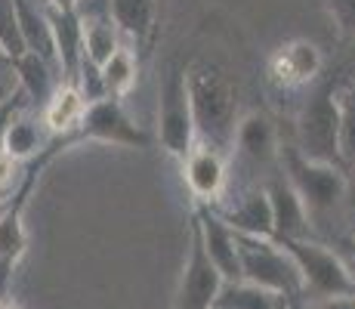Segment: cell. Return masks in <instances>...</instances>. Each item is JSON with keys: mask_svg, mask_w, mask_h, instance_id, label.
Returning <instances> with one entry per match:
<instances>
[{"mask_svg": "<svg viewBox=\"0 0 355 309\" xmlns=\"http://www.w3.org/2000/svg\"><path fill=\"white\" fill-rule=\"evenodd\" d=\"M324 68L327 62L322 47L306 37H293L272 50L269 62H266V78L275 90H303L312 81L322 78Z\"/></svg>", "mask_w": 355, "mask_h": 309, "instance_id": "9c48e42d", "label": "cell"}, {"mask_svg": "<svg viewBox=\"0 0 355 309\" xmlns=\"http://www.w3.org/2000/svg\"><path fill=\"white\" fill-rule=\"evenodd\" d=\"M220 287H223V276L207 260V253H204L195 217H189V257H186V266H182L176 309H210Z\"/></svg>", "mask_w": 355, "mask_h": 309, "instance_id": "8fae6325", "label": "cell"}, {"mask_svg": "<svg viewBox=\"0 0 355 309\" xmlns=\"http://www.w3.org/2000/svg\"><path fill=\"white\" fill-rule=\"evenodd\" d=\"M284 309H315L309 303V300H303V297H288L284 300Z\"/></svg>", "mask_w": 355, "mask_h": 309, "instance_id": "4dcf8cb0", "label": "cell"}, {"mask_svg": "<svg viewBox=\"0 0 355 309\" xmlns=\"http://www.w3.org/2000/svg\"><path fill=\"white\" fill-rule=\"evenodd\" d=\"M232 149L250 167H263V170H275L278 167V149H282V133H278L275 121L266 112L241 115L232 133Z\"/></svg>", "mask_w": 355, "mask_h": 309, "instance_id": "7c38bea8", "label": "cell"}, {"mask_svg": "<svg viewBox=\"0 0 355 309\" xmlns=\"http://www.w3.org/2000/svg\"><path fill=\"white\" fill-rule=\"evenodd\" d=\"M346 263H349V276H352V291H355V263H352V260H346Z\"/></svg>", "mask_w": 355, "mask_h": 309, "instance_id": "e575fe53", "label": "cell"}, {"mask_svg": "<svg viewBox=\"0 0 355 309\" xmlns=\"http://www.w3.org/2000/svg\"><path fill=\"white\" fill-rule=\"evenodd\" d=\"M40 3H44V0H40Z\"/></svg>", "mask_w": 355, "mask_h": 309, "instance_id": "f35d334b", "label": "cell"}, {"mask_svg": "<svg viewBox=\"0 0 355 309\" xmlns=\"http://www.w3.org/2000/svg\"><path fill=\"white\" fill-rule=\"evenodd\" d=\"M19 78H16V68H12V62L0 53V106L3 102H10L12 96H19Z\"/></svg>", "mask_w": 355, "mask_h": 309, "instance_id": "484cf974", "label": "cell"}, {"mask_svg": "<svg viewBox=\"0 0 355 309\" xmlns=\"http://www.w3.org/2000/svg\"><path fill=\"white\" fill-rule=\"evenodd\" d=\"M84 25V59H90L93 65H102L121 44V31L114 28V22L108 19V12H96V16H80Z\"/></svg>", "mask_w": 355, "mask_h": 309, "instance_id": "44dd1931", "label": "cell"}, {"mask_svg": "<svg viewBox=\"0 0 355 309\" xmlns=\"http://www.w3.org/2000/svg\"><path fill=\"white\" fill-rule=\"evenodd\" d=\"M44 3L59 6V10H74V6H78V0H44Z\"/></svg>", "mask_w": 355, "mask_h": 309, "instance_id": "d6a6232c", "label": "cell"}, {"mask_svg": "<svg viewBox=\"0 0 355 309\" xmlns=\"http://www.w3.org/2000/svg\"><path fill=\"white\" fill-rule=\"evenodd\" d=\"M266 198H269L272 208V238L282 242V238H312V226L309 214H306L300 195L293 192V185L284 180L282 170H272L263 180Z\"/></svg>", "mask_w": 355, "mask_h": 309, "instance_id": "4fadbf2b", "label": "cell"}, {"mask_svg": "<svg viewBox=\"0 0 355 309\" xmlns=\"http://www.w3.org/2000/svg\"><path fill=\"white\" fill-rule=\"evenodd\" d=\"M324 3H327V10H331L340 34H343L346 40H352L355 37V0H324Z\"/></svg>", "mask_w": 355, "mask_h": 309, "instance_id": "d4e9b609", "label": "cell"}, {"mask_svg": "<svg viewBox=\"0 0 355 309\" xmlns=\"http://www.w3.org/2000/svg\"><path fill=\"white\" fill-rule=\"evenodd\" d=\"M346 238H355V195L349 204V217H346Z\"/></svg>", "mask_w": 355, "mask_h": 309, "instance_id": "1f68e13d", "label": "cell"}, {"mask_svg": "<svg viewBox=\"0 0 355 309\" xmlns=\"http://www.w3.org/2000/svg\"><path fill=\"white\" fill-rule=\"evenodd\" d=\"M3 208H6V204H0V214H3Z\"/></svg>", "mask_w": 355, "mask_h": 309, "instance_id": "74e56055", "label": "cell"}, {"mask_svg": "<svg viewBox=\"0 0 355 309\" xmlns=\"http://www.w3.org/2000/svg\"><path fill=\"white\" fill-rule=\"evenodd\" d=\"M337 108H340V158H343V167H352L355 164V81L340 78Z\"/></svg>", "mask_w": 355, "mask_h": 309, "instance_id": "603a6c76", "label": "cell"}, {"mask_svg": "<svg viewBox=\"0 0 355 309\" xmlns=\"http://www.w3.org/2000/svg\"><path fill=\"white\" fill-rule=\"evenodd\" d=\"M182 180H186V189L192 195V204H207V208H216L223 204L229 192V161L226 152L214 146H204V142H195L192 152L182 158Z\"/></svg>", "mask_w": 355, "mask_h": 309, "instance_id": "30bf717a", "label": "cell"}, {"mask_svg": "<svg viewBox=\"0 0 355 309\" xmlns=\"http://www.w3.org/2000/svg\"><path fill=\"white\" fill-rule=\"evenodd\" d=\"M0 309H19V306L12 303V300H6V294H3V297H0Z\"/></svg>", "mask_w": 355, "mask_h": 309, "instance_id": "836d02e7", "label": "cell"}, {"mask_svg": "<svg viewBox=\"0 0 355 309\" xmlns=\"http://www.w3.org/2000/svg\"><path fill=\"white\" fill-rule=\"evenodd\" d=\"M186 68L180 59H173L164 72L161 96H158V130L155 142L170 158L182 161L195 146V121H192V102H189L186 87Z\"/></svg>", "mask_w": 355, "mask_h": 309, "instance_id": "8992f818", "label": "cell"}, {"mask_svg": "<svg viewBox=\"0 0 355 309\" xmlns=\"http://www.w3.org/2000/svg\"><path fill=\"white\" fill-rule=\"evenodd\" d=\"M331 68L340 74V78L355 81V37H352V40H346V50H343V56H340L337 62H334Z\"/></svg>", "mask_w": 355, "mask_h": 309, "instance_id": "83f0119b", "label": "cell"}, {"mask_svg": "<svg viewBox=\"0 0 355 309\" xmlns=\"http://www.w3.org/2000/svg\"><path fill=\"white\" fill-rule=\"evenodd\" d=\"M192 217L198 223V235H201L204 253L216 266L223 281H241V266H238V244L235 232L220 219L214 208L207 204H192Z\"/></svg>", "mask_w": 355, "mask_h": 309, "instance_id": "5bb4252c", "label": "cell"}, {"mask_svg": "<svg viewBox=\"0 0 355 309\" xmlns=\"http://www.w3.org/2000/svg\"><path fill=\"white\" fill-rule=\"evenodd\" d=\"M37 164L28 161L25 167V180L16 189V195L6 201L3 214H0V297L6 294V285H10L16 266L22 263L25 251H28V229H25V208H28V195L34 192V183L40 176Z\"/></svg>", "mask_w": 355, "mask_h": 309, "instance_id": "ba28073f", "label": "cell"}, {"mask_svg": "<svg viewBox=\"0 0 355 309\" xmlns=\"http://www.w3.org/2000/svg\"><path fill=\"white\" fill-rule=\"evenodd\" d=\"M158 0H108V19L130 47H148L158 31Z\"/></svg>", "mask_w": 355, "mask_h": 309, "instance_id": "2e32d148", "label": "cell"}, {"mask_svg": "<svg viewBox=\"0 0 355 309\" xmlns=\"http://www.w3.org/2000/svg\"><path fill=\"white\" fill-rule=\"evenodd\" d=\"M210 309H284V297L248 281H223Z\"/></svg>", "mask_w": 355, "mask_h": 309, "instance_id": "7402d4cb", "label": "cell"}, {"mask_svg": "<svg viewBox=\"0 0 355 309\" xmlns=\"http://www.w3.org/2000/svg\"><path fill=\"white\" fill-rule=\"evenodd\" d=\"M189 102H192L195 142L214 146L220 152L232 149V133L238 124V84L220 62H195L186 68Z\"/></svg>", "mask_w": 355, "mask_h": 309, "instance_id": "7a4b0ae2", "label": "cell"}, {"mask_svg": "<svg viewBox=\"0 0 355 309\" xmlns=\"http://www.w3.org/2000/svg\"><path fill=\"white\" fill-rule=\"evenodd\" d=\"M46 142H50V133H46V127L40 124V115H31V108H22V112L10 121V127H6L0 152H6L10 158L25 164V161H34V158L44 152Z\"/></svg>", "mask_w": 355, "mask_h": 309, "instance_id": "ac0fdd59", "label": "cell"}, {"mask_svg": "<svg viewBox=\"0 0 355 309\" xmlns=\"http://www.w3.org/2000/svg\"><path fill=\"white\" fill-rule=\"evenodd\" d=\"M164 3H167V0H158V6H161V12H164Z\"/></svg>", "mask_w": 355, "mask_h": 309, "instance_id": "8d00e7d4", "label": "cell"}, {"mask_svg": "<svg viewBox=\"0 0 355 309\" xmlns=\"http://www.w3.org/2000/svg\"><path fill=\"white\" fill-rule=\"evenodd\" d=\"M22 108H28V96H25V93L12 96L10 102H3V106H0V146H3V133H6V127H10V121L16 118Z\"/></svg>", "mask_w": 355, "mask_h": 309, "instance_id": "4316f807", "label": "cell"}, {"mask_svg": "<svg viewBox=\"0 0 355 309\" xmlns=\"http://www.w3.org/2000/svg\"><path fill=\"white\" fill-rule=\"evenodd\" d=\"M87 106H90V102L84 99V93H80L74 84H59L50 99L40 106L37 115H40V124L46 127V133L62 136V133H71V130L80 124Z\"/></svg>", "mask_w": 355, "mask_h": 309, "instance_id": "e0dca14e", "label": "cell"}, {"mask_svg": "<svg viewBox=\"0 0 355 309\" xmlns=\"http://www.w3.org/2000/svg\"><path fill=\"white\" fill-rule=\"evenodd\" d=\"M12 68H16V78H19V90L28 96V108H37V112L53 96V90L62 84L56 68L40 56H34V53H22L19 59H12Z\"/></svg>", "mask_w": 355, "mask_h": 309, "instance_id": "d6986e66", "label": "cell"}, {"mask_svg": "<svg viewBox=\"0 0 355 309\" xmlns=\"http://www.w3.org/2000/svg\"><path fill=\"white\" fill-rule=\"evenodd\" d=\"M278 170L284 174V180L293 185V192L300 195L306 214H309L312 235H337L340 232L337 223L346 229V217H349V204H352V185L343 167L322 161H309L306 155L297 152L293 142L282 140L278 149ZM346 238V235H343Z\"/></svg>", "mask_w": 355, "mask_h": 309, "instance_id": "6da1fadb", "label": "cell"}, {"mask_svg": "<svg viewBox=\"0 0 355 309\" xmlns=\"http://www.w3.org/2000/svg\"><path fill=\"white\" fill-rule=\"evenodd\" d=\"M84 142H105V146H121V149H152L155 133H148L146 127H139V124L130 118L127 108L121 106V99L105 96V99H96L87 106L84 118H80V124L71 133L50 136L46 149L31 164L46 167L56 155H62L74 146H84Z\"/></svg>", "mask_w": 355, "mask_h": 309, "instance_id": "277c9868", "label": "cell"}, {"mask_svg": "<svg viewBox=\"0 0 355 309\" xmlns=\"http://www.w3.org/2000/svg\"><path fill=\"white\" fill-rule=\"evenodd\" d=\"M349 185H352V189H355V164H352V180H349Z\"/></svg>", "mask_w": 355, "mask_h": 309, "instance_id": "d590c367", "label": "cell"}, {"mask_svg": "<svg viewBox=\"0 0 355 309\" xmlns=\"http://www.w3.org/2000/svg\"><path fill=\"white\" fill-rule=\"evenodd\" d=\"M315 309H355V294H349V297L324 300V303H315Z\"/></svg>", "mask_w": 355, "mask_h": 309, "instance_id": "f1b7e54d", "label": "cell"}, {"mask_svg": "<svg viewBox=\"0 0 355 309\" xmlns=\"http://www.w3.org/2000/svg\"><path fill=\"white\" fill-rule=\"evenodd\" d=\"M25 180V164L16 161V158H10L6 152H0V204H6L12 195H16V189L22 185Z\"/></svg>", "mask_w": 355, "mask_h": 309, "instance_id": "cb8c5ba5", "label": "cell"}, {"mask_svg": "<svg viewBox=\"0 0 355 309\" xmlns=\"http://www.w3.org/2000/svg\"><path fill=\"white\" fill-rule=\"evenodd\" d=\"M238 266H241V281L257 285L263 291H272L278 297H303L300 294V276L293 260L284 253V247L275 238H254V235H238Z\"/></svg>", "mask_w": 355, "mask_h": 309, "instance_id": "52a82bcc", "label": "cell"}, {"mask_svg": "<svg viewBox=\"0 0 355 309\" xmlns=\"http://www.w3.org/2000/svg\"><path fill=\"white\" fill-rule=\"evenodd\" d=\"M278 244L284 247V253L297 266L300 294L312 306L334 300V297H349V294H355L349 263H346V257L340 251L327 247L318 238H282Z\"/></svg>", "mask_w": 355, "mask_h": 309, "instance_id": "5b68a950", "label": "cell"}, {"mask_svg": "<svg viewBox=\"0 0 355 309\" xmlns=\"http://www.w3.org/2000/svg\"><path fill=\"white\" fill-rule=\"evenodd\" d=\"M216 214L238 235H254V238H272V208L266 198L263 183L250 185L248 192L235 198V204H216Z\"/></svg>", "mask_w": 355, "mask_h": 309, "instance_id": "9a60e30c", "label": "cell"}, {"mask_svg": "<svg viewBox=\"0 0 355 309\" xmlns=\"http://www.w3.org/2000/svg\"><path fill=\"white\" fill-rule=\"evenodd\" d=\"M99 78H102V90L112 99H124L133 90L136 78H139V59L136 50L130 44H121L105 62L99 65Z\"/></svg>", "mask_w": 355, "mask_h": 309, "instance_id": "ffe728a7", "label": "cell"}, {"mask_svg": "<svg viewBox=\"0 0 355 309\" xmlns=\"http://www.w3.org/2000/svg\"><path fill=\"white\" fill-rule=\"evenodd\" d=\"M337 84H340V74L334 68H324L322 78L312 81L309 87H303V102L297 108V127H293V133H297L293 146L309 161L343 167V158H340Z\"/></svg>", "mask_w": 355, "mask_h": 309, "instance_id": "3957f363", "label": "cell"}, {"mask_svg": "<svg viewBox=\"0 0 355 309\" xmlns=\"http://www.w3.org/2000/svg\"><path fill=\"white\" fill-rule=\"evenodd\" d=\"M340 253L355 263V238H343V242H340Z\"/></svg>", "mask_w": 355, "mask_h": 309, "instance_id": "f546056e", "label": "cell"}]
</instances>
